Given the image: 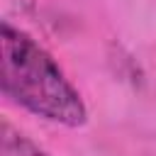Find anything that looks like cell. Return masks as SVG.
<instances>
[{"label":"cell","mask_w":156,"mask_h":156,"mask_svg":"<svg viewBox=\"0 0 156 156\" xmlns=\"http://www.w3.org/2000/svg\"><path fill=\"white\" fill-rule=\"evenodd\" d=\"M0 88L22 110L63 124L83 127L88 107L54 56L10 20L0 24Z\"/></svg>","instance_id":"6da1fadb"},{"label":"cell","mask_w":156,"mask_h":156,"mask_svg":"<svg viewBox=\"0 0 156 156\" xmlns=\"http://www.w3.org/2000/svg\"><path fill=\"white\" fill-rule=\"evenodd\" d=\"M0 156H51V154H46L27 134H22L7 119H2V124H0Z\"/></svg>","instance_id":"7a4b0ae2"}]
</instances>
